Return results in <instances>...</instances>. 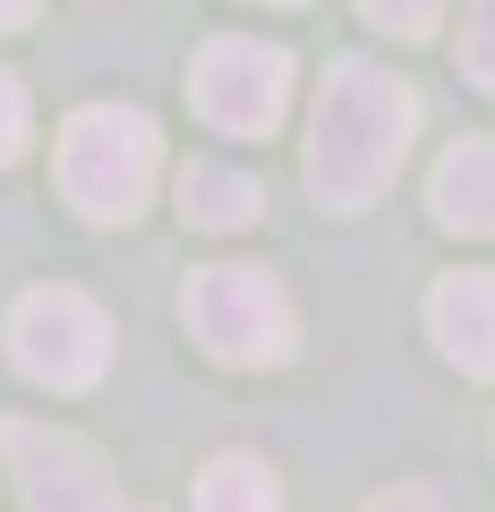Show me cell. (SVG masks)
<instances>
[{
    "mask_svg": "<svg viewBox=\"0 0 495 512\" xmlns=\"http://www.w3.org/2000/svg\"><path fill=\"white\" fill-rule=\"evenodd\" d=\"M359 9H367V26H385V35H402V43L436 35V18H444V0H359Z\"/></svg>",
    "mask_w": 495,
    "mask_h": 512,
    "instance_id": "obj_12",
    "label": "cell"
},
{
    "mask_svg": "<svg viewBox=\"0 0 495 512\" xmlns=\"http://www.w3.org/2000/svg\"><path fill=\"white\" fill-rule=\"evenodd\" d=\"M427 333L461 376H495V274H444L427 291Z\"/></svg>",
    "mask_w": 495,
    "mask_h": 512,
    "instance_id": "obj_7",
    "label": "cell"
},
{
    "mask_svg": "<svg viewBox=\"0 0 495 512\" xmlns=\"http://www.w3.org/2000/svg\"><path fill=\"white\" fill-rule=\"evenodd\" d=\"M367 512H436V495L427 487H385V495H367Z\"/></svg>",
    "mask_w": 495,
    "mask_h": 512,
    "instance_id": "obj_14",
    "label": "cell"
},
{
    "mask_svg": "<svg viewBox=\"0 0 495 512\" xmlns=\"http://www.w3.org/2000/svg\"><path fill=\"white\" fill-rule=\"evenodd\" d=\"M427 205H436L444 231L495 239V137H461V146H444L436 180H427Z\"/></svg>",
    "mask_w": 495,
    "mask_h": 512,
    "instance_id": "obj_8",
    "label": "cell"
},
{
    "mask_svg": "<svg viewBox=\"0 0 495 512\" xmlns=\"http://www.w3.org/2000/svg\"><path fill=\"white\" fill-rule=\"evenodd\" d=\"M9 359L43 393H86L111 367V316L69 282H43V291H26L9 308Z\"/></svg>",
    "mask_w": 495,
    "mask_h": 512,
    "instance_id": "obj_4",
    "label": "cell"
},
{
    "mask_svg": "<svg viewBox=\"0 0 495 512\" xmlns=\"http://www.w3.org/2000/svg\"><path fill=\"white\" fill-rule=\"evenodd\" d=\"M26 18H35V0H0V35H18Z\"/></svg>",
    "mask_w": 495,
    "mask_h": 512,
    "instance_id": "obj_15",
    "label": "cell"
},
{
    "mask_svg": "<svg viewBox=\"0 0 495 512\" xmlns=\"http://www.w3.org/2000/svg\"><path fill=\"white\" fill-rule=\"evenodd\" d=\"M410 137H419V94L376 60H333L308 120V197L325 214H367L393 188Z\"/></svg>",
    "mask_w": 495,
    "mask_h": 512,
    "instance_id": "obj_1",
    "label": "cell"
},
{
    "mask_svg": "<svg viewBox=\"0 0 495 512\" xmlns=\"http://www.w3.org/2000/svg\"><path fill=\"white\" fill-rule=\"evenodd\" d=\"M163 180V137H154L146 111L120 103H86L60 128V197L86 222H137Z\"/></svg>",
    "mask_w": 495,
    "mask_h": 512,
    "instance_id": "obj_2",
    "label": "cell"
},
{
    "mask_svg": "<svg viewBox=\"0 0 495 512\" xmlns=\"http://www.w3.org/2000/svg\"><path fill=\"white\" fill-rule=\"evenodd\" d=\"M188 94H197L205 128H222V137H274L291 111V52L257 35H214L188 69Z\"/></svg>",
    "mask_w": 495,
    "mask_h": 512,
    "instance_id": "obj_5",
    "label": "cell"
},
{
    "mask_svg": "<svg viewBox=\"0 0 495 512\" xmlns=\"http://www.w3.org/2000/svg\"><path fill=\"white\" fill-rule=\"evenodd\" d=\"M274 9H299V0H274Z\"/></svg>",
    "mask_w": 495,
    "mask_h": 512,
    "instance_id": "obj_16",
    "label": "cell"
},
{
    "mask_svg": "<svg viewBox=\"0 0 495 512\" xmlns=\"http://www.w3.org/2000/svg\"><path fill=\"white\" fill-rule=\"evenodd\" d=\"M461 69L478 94H495V0H470V18H461Z\"/></svg>",
    "mask_w": 495,
    "mask_h": 512,
    "instance_id": "obj_11",
    "label": "cell"
},
{
    "mask_svg": "<svg viewBox=\"0 0 495 512\" xmlns=\"http://www.w3.org/2000/svg\"><path fill=\"white\" fill-rule=\"evenodd\" d=\"M0 453H9V478H18L26 512H137L120 495V478H111V461L86 436H69V427L9 419L0 427Z\"/></svg>",
    "mask_w": 495,
    "mask_h": 512,
    "instance_id": "obj_6",
    "label": "cell"
},
{
    "mask_svg": "<svg viewBox=\"0 0 495 512\" xmlns=\"http://www.w3.org/2000/svg\"><path fill=\"white\" fill-rule=\"evenodd\" d=\"M26 137H35V103H26V86L9 69H0V163H18Z\"/></svg>",
    "mask_w": 495,
    "mask_h": 512,
    "instance_id": "obj_13",
    "label": "cell"
},
{
    "mask_svg": "<svg viewBox=\"0 0 495 512\" xmlns=\"http://www.w3.org/2000/svg\"><path fill=\"white\" fill-rule=\"evenodd\" d=\"M180 316L222 367H282L299 350V308L265 265H197L180 291Z\"/></svg>",
    "mask_w": 495,
    "mask_h": 512,
    "instance_id": "obj_3",
    "label": "cell"
},
{
    "mask_svg": "<svg viewBox=\"0 0 495 512\" xmlns=\"http://www.w3.org/2000/svg\"><path fill=\"white\" fill-rule=\"evenodd\" d=\"M180 214L197 231H248L265 214V188H257V171H239V163H188L180 171Z\"/></svg>",
    "mask_w": 495,
    "mask_h": 512,
    "instance_id": "obj_9",
    "label": "cell"
},
{
    "mask_svg": "<svg viewBox=\"0 0 495 512\" xmlns=\"http://www.w3.org/2000/svg\"><path fill=\"white\" fill-rule=\"evenodd\" d=\"M197 512H282V487L257 453H214L197 478Z\"/></svg>",
    "mask_w": 495,
    "mask_h": 512,
    "instance_id": "obj_10",
    "label": "cell"
}]
</instances>
